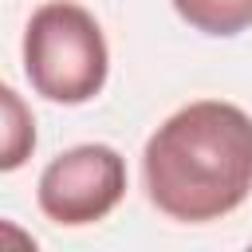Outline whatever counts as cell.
Instances as JSON below:
<instances>
[{"label": "cell", "instance_id": "6da1fadb", "mask_svg": "<svg viewBox=\"0 0 252 252\" xmlns=\"http://www.w3.org/2000/svg\"><path fill=\"white\" fill-rule=\"evenodd\" d=\"M146 197L181 224L220 220L252 193V114L201 98L169 114L142 154Z\"/></svg>", "mask_w": 252, "mask_h": 252}, {"label": "cell", "instance_id": "7a4b0ae2", "mask_svg": "<svg viewBox=\"0 0 252 252\" xmlns=\"http://www.w3.org/2000/svg\"><path fill=\"white\" fill-rule=\"evenodd\" d=\"M110 51L98 20L75 0H47L24 32V75L35 94L63 106H83L106 87Z\"/></svg>", "mask_w": 252, "mask_h": 252}, {"label": "cell", "instance_id": "3957f363", "mask_svg": "<svg viewBox=\"0 0 252 252\" xmlns=\"http://www.w3.org/2000/svg\"><path fill=\"white\" fill-rule=\"evenodd\" d=\"M126 197V161L114 146L87 142L51 158L39 173L35 201L47 220L79 228L110 217Z\"/></svg>", "mask_w": 252, "mask_h": 252}, {"label": "cell", "instance_id": "277c9868", "mask_svg": "<svg viewBox=\"0 0 252 252\" xmlns=\"http://www.w3.org/2000/svg\"><path fill=\"white\" fill-rule=\"evenodd\" d=\"M173 12L189 28L217 39H228L252 28V0H173Z\"/></svg>", "mask_w": 252, "mask_h": 252}, {"label": "cell", "instance_id": "5b68a950", "mask_svg": "<svg viewBox=\"0 0 252 252\" xmlns=\"http://www.w3.org/2000/svg\"><path fill=\"white\" fill-rule=\"evenodd\" d=\"M0 94H4V114H8V130H4V158H0V169H16V165L28 158V150L35 146V130H32V118L24 114V106H20L16 91H12V87H4Z\"/></svg>", "mask_w": 252, "mask_h": 252}]
</instances>
